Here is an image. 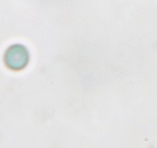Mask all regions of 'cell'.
Returning <instances> with one entry per match:
<instances>
[{"label":"cell","instance_id":"1","mask_svg":"<svg viewBox=\"0 0 157 148\" xmlns=\"http://www.w3.org/2000/svg\"><path fill=\"white\" fill-rule=\"evenodd\" d=\"M28 52L22 45H13L7 51L6 62L12 69H21L27 64Z\"/></svg>","mask_w":157,"mask_h":148}]
</instances>
